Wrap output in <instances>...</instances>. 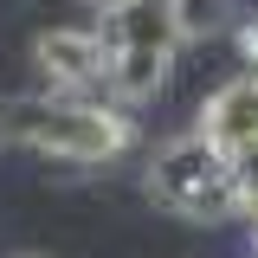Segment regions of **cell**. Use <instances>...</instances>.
Segmentation results:
<instances>
[{"label":"cell","mask_w":258,"mask_h":258,"mask_svg":"<svg viewBox=\"0 0 258 258\" xmlns=\"http://www.w3.org/2000/svg\"><path fill=\"white\" fill-rule=\"evenodd\" d=\"M0 136L20 142L45 161L97 168L136 149V110L116 97H64V91H32L0 103Z\"/></svg>","instance_id":"obj_1"},{"label":"cell","mask_w":258,"mask_h":258,"mask_svg":"<svg viewBox=\"0 0 258 258\" xmlns=\"http://www.w3.org/2000/svg\"><path fill=\"white\" fill-rule=\"evenodd\" d=\"M142 187L155 200L161 213H174V220H232V213H245V200H239V181H232V155H226L220 142H207L200 129H181V136H168L155 155H149V174H142Z\"/></svg>","instance_id":"obj_2"},{"label":"cell","mask_w":258,"mask_h":258,"mask_svg":"<svg viewBox=\"0 0 258 258\" xmlns=\"http://www.w3.org/2000/svg\"><path fill=\"white\" fill-rule=\"evenodd\" d=\"M32 78H39V91L110 97V39H103V26H45L32 39Z\"/></svg>","instance_id":"obj_3"},{"label":"cell","mask_w":258,"mask_h":258,"mask_svg":"<svg viewBox=\"0 0 258 258\" xmlns=\"http://www.w3.org/2000/svg\"><path fill=\"white\" fill-rule=\"evenodd\" d=\"M200 136L207 142H220L226 155H239V149H252L258 142V71H239V78H226L220 91L200 103Z\"/></svg>","instance_id":"obj_4"},{"label":"cell","mask_w":258,"mask_h":258,"mask_svg":"<svg viewBox=\"0 0 258 258\" xmlns=\"http://www.w3.org/2000/svg\"><path fill=\"white\" fill-rule=\"evenodd\" d=\"M168 13H174V32H181V45H200V39H220L232 32V0H168Z\"/></svg>","instance_id":"obj_5"},{"label":"cell","mask_w":258,"mask_h":258,"mask_svg":"<svg viewBox=\"0 0 258 258\" xmlns=\"http://www.w3.org/2000/svg\"><path fill=\"white\" fill-rule=\"evenodd\" d=\"M232 181H239V200H245V207H258V142L232 155Z\"/></svg>","instance_id":"obj_6"},{"label":"cell","mask_w":258,"mask_h":258,"mask_svg":"<svg viewBox=\"0 0 258 258\" xmlns=\"http://www.w3.org/2000/svg\"><path fill=\"white\" fill-rule=\"evenodd\" d=\"M232 45H239V71H258V13L232 26Z\"/></svg>","instance_id":"obj_7"},{"label":"cell","mask_w":258,"mask_h":258,"mask_svg":"<svg viewBox=\"0 0 258 258\" xmlns=\"http://www.w3.org/2000/svg\"><path fill=\"white\" fill-rule=\"evenodd\" d=\"M91 7H97V13H110V7H123V0H91Z\"/></svg>","instance_id":"obj_8"},{"label":"cell","mask_w":258,"mask_h":258,"mask_svg":"<svg viewBox=\"0 0 258 258\" xmlns=\"http://www.w3.org/2000/svg\"><path fill=\"white\" fill-rule=\"evenodd\" d=\"M20 258H45V252H20Z\"/></svg>","instance_id":"obj_9"},{"label":"cell","mask_w":258,"mask_h":258,"mask_svg":"<svg viewBox=\"0 0 258 258\" xmlns=\"http://www.w3.org/2000/svg\"><path fill=\"white\" fill-rule=\"evenodd\" d=\"M0 142H7V136H0Z\"/></svg>","instance_id":"obj_10"}]
</instances>
